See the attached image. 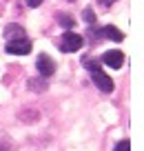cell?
Instances as JSON below:
<instances>
[{
  "instance_id": "obj_1",
  "label": "cell",
  "mask_w": 144,
  "mask_h": 151,
  "mask_svg": "<svg viewBox=\"0 0 144 151\" xmlns=\"http://www.w3.org/2000/svg\"><path fill=\"white\" fill-rule=\"evenodd\" d=\"M82 65H84V69H87V71H91V80L95 82V87H98L102 93H111V91H113V80L102 71L100 62L93 60V58H84Z\"/></svg>"
},
{
  "instance_id": "obj_2",
  "label": "cell",
  "mask_w": 144,
  "mask_h": 151,
  "mask_svg": "<svg viewBox=\"0 0 144 151\" xmlns=\"http://www.w3.org/2000/svg\"><path fill=\"white\" fill-rule=\"evenodd\" d=\"M82 45H84V38L80 36V33H75V31H64L60 36V40H58V47H60V51H64V53L80 51Z\"/></svg>"
},
{
  "instance_id": "obj_3",
  "label": "cell",
  "mask_w": 144,
  "mask_h": 151,
  "mask_svg": "<svg viewBox=\"0 0 144 151\" xmlns=\"http://www.w3.org/2000/svg\"><path fill=\"white\" fill-rule=\"evenodd\" d=\"M5 49L11 56H27V53H31V42H29L27 38H22V40H11V42H7Z\"/></svg>"
},
{
  "instance_id": "obj_4",
  "label": "cell",
  "mask_w": 144,
  "mask_h": 151,
  "mask_svg": "<svg viewBox=\"0 0 144 151\" xmlns=\"http://www.w3.org/2000/svg\"><path fill=\"white\" fill-rule=\"evenodd\" d=\"M122 62H124V53H122L120 49H109L102 56V65L111 67V69H120Z\"/></svg>"
},
{
  "instance_id": "obj_5",
  "label": "cell",
  "mask_w": 144,
  "mask_h": 151,
  "mask_svg": "<svg viewBox=\"0 0 144 151\" xmlns=\"http://www.w3.org/2000/svg\"><path fill=\"white\" fill-rule=\"evenodd\" d=\"M36 67H38V71H40L44 78H49V76L56 71V62L51 60V58L47 56V53H40L38 56V60H36Z\"/></svg>"
},
{
  "instance_id": "obj_6",
  "label": "cell",
  "mask_w": 144,
  "mask_h": 151,
  "mask_svg": "<svg viewBox=\"0 0 144 151\" xmlns=\"http://www.w3.org/2000/svg\"><path fill=\"white\" fill-rule=\"evenodd\" d=\"M100 33H102L104 38H111V40H115V42H122V40H124V33H122L117 27H113V24H107V27H102V29H100Z\"/></svg>"
},
{
  "instance_id": "obj_7",
  "label": "cell",
  "mask_w": 144,
  "mask_h": 151,
  "mask_svg": "<svg viewBox=\"0 0 144 151\" xmlns=\"http://www.w3.org/2000/svg\"><path fill=\"white\" fill-rule=\"evenodd\" d=\"M5 38H7V42H11V40H22L24 29L18 27V24H9V27L5 29Z\"/></svg>"
},
{
  "instance_id": "obj_8",
  "label": "cell",
  "mask_w": 144,
  "mask_h": 151,
  "mask_svg": "<svg viewBox=\"0 0 144 151\" xmlns=\"http://www.w3.org/2000/svg\"><path fill=\"white\" fill-rule=\"evenodd\" d=\"M115 151H131V142L129 140H120L115 145Z\"/></svg>"
},
{
  "instance_id": "obj_9",
  "label": "cell",
  "mask_w": 144,
  "mask_h": 151,
  "mask_svg": "<svg viewBox=\"0 0 144 151\" xmlns=\"http://www.w3.org/2000/svg\"><path fill=\"white\" fill-rule=\"evenodd\" d=\"M82 16H84V20H87L89 24H93V22H95V14H93L91 9H84V14H82Z\"/></svg>"
},
{
  "instance_id": "obj_10",
  "label": "cell",
  "mask_w": 144,
  "mask_h": 151,
  "mask_svg": "<svg viewBox=\"0 0 144 151\" xmlns=\"http://www.w3.org/2000/svg\"><path fill=\"white\" fill-rule=\"evenodd\" d=\"M60 22H62V27H71V24H73V20H71L69 16H60Z\"/></svg>"
},
{
  "instance_id": "obj_11",
  "label": "cell",
  "mask_w": 144,
  "mask_h": 151,
  "mask_svg": "<svg viewBox=\"0 0 144 151\" xmlns=\"http://www.w3.org/2000/svg\"><path fill=\"white\" fill-rule=\"evenodd\" d=\"M40 2H42V0H27V5H29V7H38Z\"/></svg>"
},
{
  "instance_id": "obj_12",
  "label": "cell",
  "mask_w": 144,
  "mask_h": 151,
  "mask_svg": "<svg viewBox=\"0 0 144 151\" xmlns=\"http://www.w3.org/2000/svg\"><path fill=\"white\" fill-rule=\"evenodd\" d=\"M100 5H104V7H109V5H113V2H115V0H98Z\"/></svg>"
}]
</instances>
